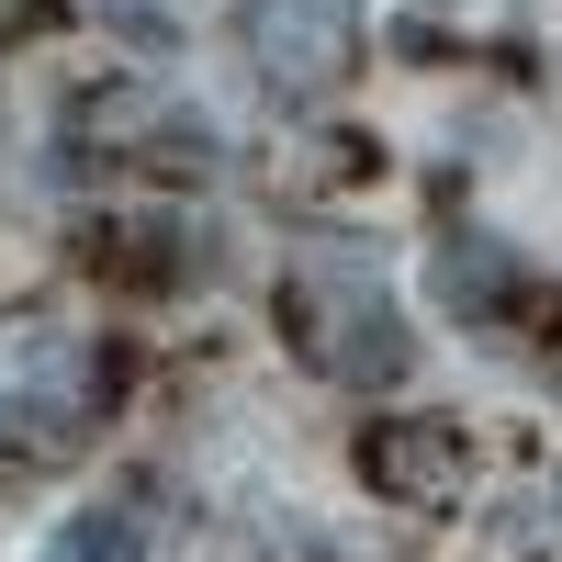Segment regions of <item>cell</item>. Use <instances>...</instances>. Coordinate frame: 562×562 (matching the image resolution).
Listing matches in <instances>:
<instances>
[{"label": "cell", "mask_w": 562, "mask_h": 562, "mask_svg": "<svg viewBox=\"0 0 562 562\" xmlns=\"http://www.w3.org/2000/svg\"><path fill=\"white\" fill-rule=\"evenodd\" d=\"M304 349L338 371V383H360V394H383V383H405V326H394V304H383V281H371V259L349 270V259H315V281H304Z\"/></svg>", "instance_id": "cell-1"}, {"label": "cell", "mask_w": 562, "mask_h": 562, "mask_svg": "<svg viewBox=\"0 0 562 562\" xmlns=\"http://www.w3.org/2000/svg\"><path fill=\"white\" fill-rule=\"evenodd\" d=\"M248 57L281 102H326L360 57V23L349 0H248Z\"/></svg>", "instance_id": "cell-2"}, {"label": "cell", "mask_w": 562, "mask_h": 562, "mask_svg": "<svg viewBox=\"0 0 562 562\" xmlns=\"http://www.w3.org/2000/svg\"><path fill=\"white\" fill-rule=\"evenodd\" d=\"M360 461H371V484H383V495H439V484L461 473V439H450V428H405V416H394V428L360 439Z\"/></svg>", "instance_id": "cell-3"}, {"label": "cell", "mask_w": 562, "mask_h": 562, "mask_svg": "<svg viewBox=\"0 0 562 562\" xmlns=\"http://www.w3.org/2000/svg\"><path fill=\"white\" fill-rule=\"evenodd\" d=\"M506 293H518V248L506 237H450L439 248V304L450 315H506Z\"/></svg>", "instance_id": "cell-4"}, {"label": "cell", "mask_w": 562, "mask_h": 562, "mask_svg": "<svg viewBox=\"0 0 562 562\" xmlns=\"http://www.w3.org/2000/svg\"><path fill=\"white\" fill-rule=\"evenodd\" d=\"M57 562H147V506H90V518H68Z\"/></svg>", "instance_id": "cell-5"}, {"label": "cell", "mask_w": 562, "mask_h": 562, "mask_svg": "<svg viewBox=\"0 0 562 562\" xmlns=\"http://www.w3.org/2000/svg\"><path fill=\"white\" fill-rule=\"evenodd\" d=\"M90 23H113L124 45H147V57H158V45H169V0H90Z\"/></svg>", "instance_id": "cell-6"}]
</instances>
